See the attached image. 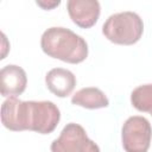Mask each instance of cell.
I'll return each instance as SVG.
<instances>
[{
  "instance_id": "obj_1",
  "label": "cell",
  "mask_w": 152,
  "mask_h": 152,
  "mask_svg": "<svg viewBox=\"0 0 152 152\" xmlns=\"http://www.w3.org/2000/svg\"><path fill=\"white\" fill-rule=\"evenodd\" d=\"M61 119L58 107L51 101H21L11 96L1 106V122L10 131H33L49 134Z\"/></svg>"
},
{
  "instance_id": "obj_2",
  "label": "cell",
  "mask_w": 152,
  "mask_h": 152,
  "mask_svg": "<svg viewBox=\"0 0 152 152\" xmlns=\"http://www.w3.org/2000/svg\"><path fill=\"white\" fill-rule=\"evenodd\" d=\"M40 46L48 56L71 64L81 63L88 56L87 42L65 27H50L44 31Z\"/></svg>"
},
{
  "instance_id": "obj_3",
  "label": "cell",
  "mask_w": 152,
  "mask_h": 152,
  "mask_svg": "<svg viewBox=\"0 0 152 152\" xmlns=\"http://www.w3.org/2000/svg\"><path fill=\"white\" fill-rule=\"evenodd\" d=\"M144 24L141 18L134 12L114 13L104 21L102 33L114 44L132 45L142 36Z\"/></svg>"
},
{
  "instance_id": "obj_4",
  "label": "cell",
  "mask_w": 152,
  "mask_h": 152,
  "mask_svg": "<svg viewBox=\"0 0 152 152\" xmlns=\"http://www.w3.org/2000/svg\"><path fill=\"white\" fill-rule=\"evenodd\" d=\"M152 138V127L144 116L128 118L121 129L122 146L126 152H147Z\"/></svg>"
},
{
  "instance_id": "obj_5",
  "label": "cell",
  "mask_w": 152,
  "mask_h": 152,
  "mask_svg": "<svg viewBox=\"0 0 152 152\" xmlns=\"http://www.w3.org/2000/svg\"><path fill=\"white\" fill-rule=\"evenodd\" d=\"M50 148L51 152H100L99 146L88 138L84 128L75 122L64 126Z\"/></svg>"
},
{
  "instance_id": "obj_6",
  "label": "cell",
  "mask_w": 152,
  "mask_h": 152,
  "mask_svg": "<svg viewBox=\"0 0 152 152\" xmlns=\"http://www.w3.org/2000/svg\"><path fill=\"white\" fill-rule=\"evenodd\" d=\"M68 13L71 20L82 28H89L100 17V2L97 0H69Z\"/></svg>"
},
{
  "instance_id": "obj_7",
  "label": "cell",
  "mask_w": 152,
  "mask_h": 152,
  "mask_svg": "<svg viewBox=\"0 0 152 152\" xmlns=\"http://www.w3.org/2000/svg\"><path fill=\"white\" fill-rule=\"evenodd\" d=\"M27 84L26 72L23 68L8 64L0 71V91L2 96H17L24 93Z\"/></svg>"
},
{
  "instance_id": "obj_8",
  "label": "cell",
  "mask_w": 152,
  "mask_h": 152,
  "mask_svg": "<svg viewBox=\"0 0 152 152\" xmlns=\"http://www.w3.org/2000/svg\"><path fill=\"white\" fill-rule=\"evenodd\" d=\"M45 83L52 94L58 97H66L72 93L76 86V77L70 70L55 68L46 74Z\"/></svg>"
},
{
  "instance_id": "obj_9",
  "label": "cell",
  "mask_w": 152,
  "mask_h": 152,
  "mask_svg": "<svg viewBox=\"0 0 152 152\" xmlns=\"http://www.w3.org/2000/svg\"><path fill=\"white\" fill-rule=\"evenodd\" d=\"M72 104L88 108V109H97L104 108L109 106V100L104 95L102 90L95 87H87L82 88L71 97Z\"/></svg>"
},
{
  "instance_id": "obj_10",
  "label": "cell",
  "mask_w": 152,
  "mask_h": 152,
  "mask_svg": "<svg viewBox=\"0 0 152 152\" xmlns=\"http://www.w3.org/2000/svg\"><path fill=\"white\" fill-rule=\"evenodd\" d=\"M131 102L135 109L152 115V83L137 87L131 94Z\"/></svg>"
},
{
  "instance_id": "obj_11",
  "label": "cell",
  "mask_w": 152,
  "mask_h": 152,
  "mask_svg": "<svg viewBox=\"0 0 152 152\" xmlns=\"http://www.w3.org/2000/svg\"><path fill=\"white\" fill-rule=\"evenodd\" d=\"M61 4V1H51V2H46V1H37V5L38 6H40V7H43L44 10H50V8H53V7H56V6H58Z\"/></svg>"
}]
</instances>
